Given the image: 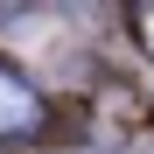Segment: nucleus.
Segmentation results:
<instances>
[{"label":"nucleus","mask_w":154,"mask_h":154,"mask_svg":"<svg viewBox=\"0 0 154 154\" xmlns=\"http://www.w3.org/2000/svg\"><path fill=\"white\" fill-rule=\"evenodd\" d=\"M42 119H49L42 91L14 63H0V140H28V133H42Z\"/></svg>","instance_id":"1"},{"label":"nucleus","mask_w":154,"mask_h":154,"mask_svg":"<svg viewBox=\"0 0 154 154\" xmlns=\"http://www.w3.org/2000/svg\"><path fill=\"white\" fill-rule=\"evenodd\" d=\"M133 35L147 42V56H154V0H147V7H133Z\"/></svg>","instance_id":"2"}]
</instances>
